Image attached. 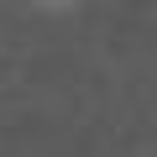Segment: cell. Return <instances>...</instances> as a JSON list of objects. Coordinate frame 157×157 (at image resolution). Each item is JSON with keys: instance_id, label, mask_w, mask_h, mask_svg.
Instances as JSON below:
<instances>
[{"instance_id": "6da1fadb", "label": "cell", "mask_w": 157, "mask_h": 157, "mask_svg": "<svg viewBox=\"0 0 157 157\" xmlns=\"http://www.w3.org/2000/svg\"><path fill=\"white\" fill-rule=\"evenodd\" d=\"M42 6H73V0H42Z\"/></svg>"}]
</instances>
